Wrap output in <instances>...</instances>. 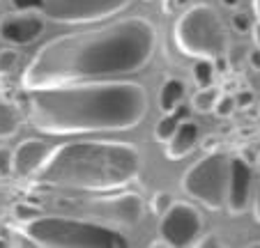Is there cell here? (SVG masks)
Wrapping results in <instances>:
<instances>
[{
  "label": "cell",
  "instance_id": "obj_1",
  "mask_svg": "<svg viewBox=\"0 0 260 248\" xmlns=\"http://www.w3.org/2000/svg\"><path fill=\"white\" fill-rule=\"evenodd\" d=\"M154 46L157 30L143 16H127L94 30L60 34L32 55L23 69L21 88L37 90L136 74L150 62Z\"/></svg>",
  "mask_w": 260,
  "mask_h": 248
},
{
  "label": "cell",
  "instance_id": "obj_2",
  "mask_svg": "<svg viewBox=\"0 0 260 248\" xmlns=\"http://www.w3.org/2000/svg\"><path fill=\"white\" fill-rule=\"evenodd\" d=\"M25 92V117L49 136L127 131L147 113L145 88L132 81H81Z\"/></svg>",
  "mask_w": 260,
  "mask_h": 248
},
{
  "label": "cell",
  "instance_id": "obj_3",
  "mask_svg": "<svg viewBox=\"0 0 260 248\" xmlns=\"http://www.w3.org/2000/svg\"><path fill=\"white\" fill-rule=\"evenodd\" d=\"M141 172V152L124 140H76L49 150L35 182L81 193H108L129 186Z\"/></svg>",
  "mask_w": 260,
  "mask_h": 248
},
{
  "label": "cell",
  "instance_id": "obj_4",
  "mask_svg": "<svg viewBox=\"0 0 260 248\" xmlns=\"http://www.w3.org/2000/svg\"><path fill=\"white\" fill-rule=\"evenodd\" d=\"M16 228L40 248H124L129 243L118 228L83 216L40 214Z\"/></svg>",
  "mask_w": 260,
  "mask_h": 248
},
{
  "label": "cell",
  "instance_id": "obj_5",
  "mask_svg": "<svg viewBox=\"0 0 260 248\" xmlns=\"http://www.w3.org/2000/svg\"><path fill=\"white\" fill-rule=\"evenodd\" d=\"M173 42L177 51L187 58H207L214 60L228 53L226 25L210 5L189 7L173 28Z\"/></svg>",
  "mask_w": 260,
  "mask_h": 248
},
{
  "label": "cell",
  "instance_id": "obj_6",
  "mask_svg": "<svg viewBox=\"0 0 260 248\" xmlns=\"http://www.w3.org/2000/svg\"><path fill=\"white\" fill-rule=\"evenodd\" d=\"M228 175H231V154L221 150L207 152L184 172L182 191L210 211H219L226 207Z\"/></svg>",
  "mask_w": 260,
  "mask_h": 248
},
{
  "label": "cell",
  "instance_id": "obj_7",
  "mask_svg": "<svg viewBox=\"0 0 260 248\" xmlns=\"http://www.w3.org/2000/svg\"><path fill=\"white\" fill-rule=\"evenodd\" d=\"M19 12H35L53 23L83 25L106 21L122 12L129 0H10Z\"/></svg>",
  "mask_w": 260,
  "mask_h": 248
},
{
  "label": "cell",
  "instance_id": "obj_8",
  "mask_svg": "<svg viewBox=\"0 0 260 248\" xmlns=\"http://www.w3.org/2000/svg\"><path fill=\"white\" fill-rule=\"evenodd\" d=\"M55 207L74 216L99 221L113 228L118 225L132 228L143 219V211H145V202L136 193H120L113 198H67L62 195L55 200Z\"/></svg>",
  "mask_w": 260,
  "mask_h": 248
},
{
  "label": "cell",
  "instance_id": "obj_9",
  "mask_svg": "<svg viewBox=\"0 0 260 248\" xmlns=\"http://www.w3.org/2000/svg\"><path fill=\"white\" fill-rule=\"evenodd\" d=\"M203 219L198 209L189 202L173 200L171 207L161 214L159 221V241H152V246H171V248H184L193 246L201 237Z\"/></svg>",
  "mask_w": 260,
  "mask_h": 248
},
{
  "label": "cell",
  "instance_id": "obj_10",
  "mask_svg": "<svg viewBox=\"0 0 260 248\" xmlns=\"http://www.w3.org/2000/svg\"><path fill=\"white\" fill-rule=\"evenodd\" d=\"M251 186H253V163L244 161L242 156H231V175H228L226 191L228 214H244L251 200Z\"/></svg>",
  "mask_w": 260,
  "mask_h": 248
},
{
  "label": "cell",
  "instance_id": "obj_11",
  "mask_svg": "<svg viewBox=\"0 0 260 248\" xmlns=\"http://www.w3.org/2000/svg\"><path fill=\"white\" fill-rule=\"evenodd\" d=\"M44 32V19L35 12H19L3 16L0 21V39H5L7 44L25 46L32 44L35 39H40Z\"/></svg>",
  "mask_w": 260,
  "mask_h": 248
},
{
  "label": "cell",
  "instance_id": "obj_12",
  "mask_svg": "<svg viewBox=\"0 0 260 248\" xmlns=\"http://www.w3.org/2000/svg\"><path fill=\"white\" fill-rule=\"evenodd\" d=\"M46 154H49V147L37 138L19 143V147L12 152V172L19 177H32L42 161L46 159Z\"/></svg>",
  "mask_w": 260,
  "mask_h": 248
},
{
  "label": "cell",
  "instance_id": "obj_13",
  "mask_svg": "<svg viewBox=\"0 0 260 248\" xmlns=\"http://www.w3.org/2000/svg\"><path fill=\"white\" fill-rule=\"evenodd\" d=\"M201 143V127L196 122L182 120L177 124V129L173 131V136L168 138L164 145H166V159L171 161H180L184 156H189Z\"/></svg>",
  "mask_w": 260,
  "mask_h": 248
},
{
  "label": "cell",
  "instance_id": "obj_14",
  "mask_svg": "<svg viewBox=\"0 0 260 248\" xmlns=\"http://www.w3.org/2000/svg\"><path fill=\"white\" fill-rule=\"evenodd\" d=\"M25 115L14 101H7V99H0V140L3 138L14 136L21 129Z\"/></svg>",
  "mask_w": 260,
  "mask_h": 248
},
{
  "label": "cell",
  "instance_id": "obj_15",
  "mask_svg": "<svg viewBox=\"0 0 260 248\" xmlns=\"http://www.w3.org/2000/svg\"><path fill=\"white\" fill-rule=\"evenodd\" d=\"M184 92H187V88H184V83L180 78H166L161 90H159V106H161V111L164 113L175 111L182 103V99H184Z\"/></svg>",
  "mask_w": 260,
  "mask_h": 248
},
{
  "label": "cell",
  "instance_id": "obj_16",
  "mask_svg": "<svg viewBox=\"0 0 260 248\" xmlns=\"http://www.w3.org/2000/svg\"><path fill=\"white\" fill-rule=\"evenodd\" d=\"M184 117H187V111H184V108H180V106H177L175 111L166 113V115L157 122V127H154V140H157V143H166L168 138L173 136V131L177 129V124H180Z\"/></svg>",
  "mask_w": 260,
  "mask_h": 248
},
{
  "label": "cell",
  "instance_id": "obj_17",
  "mask_svg": "<svg viewBox=\"0 0 260 248\" xmlns=\"http://www.w3.org/2000/svg\"><path fill=\"white\" fill-rule=\"evenodd\" d=\"M216 99H219V90H216L214 85H210V88H198V92L191 97L193 113H198V115H207V113H212Z\"/></svg>",
  "mask_w": 260,
  "mask_h": 248
},
{
  "label": "cell",
  "instance_id": "obj_18",
  "mask_svg": "<svg viewBox=\"0 0 260 248\" xmlns=\"http://www.w3.org/2000/svg\"><path fill=\"white\" fill-rule=\"evenodd\" d=\"M191 76H193V83H196L198 88H210V85H214V78H216L214 62L207 58H198L196 62H193Z\"/></svg>",
  "mask_w": 260,
  "mask_h": 248
},
{
  "label": "cell",
  "instance_id": "obj_19",
  "mask_svg": "<svg viewBox=\"0 0 260 248\" xmlns=\"http://www.w3.org/2000/svg\"><path fill=\"white\" fill-rule=\"evenodd\" d=\"M235 111H237L235 94H219L214 108H212V113H214L216 117H231Z\"/></svg>",
  "mask_w": 260,
  "mask_h": 248
},
{
  "label": "cell",
  "instance_id": "obj_20",
  "mask_svg": "<svg viewBox=\"0 0 260 248\" xmlns=\"http://www.w3.org/2000/svg\"><path fill=\"white\" fill-rule=\"evenodd\" d=\"M171 202H173V195L168 193V191H159V193H154L152 200H150V209H152V214L161 216L164 211L171 207Z\"/></svg>",
  "mask_w": 260,
  "mask_h": 248
},
{
  "label": "cell",
  "instance_id": "obj_21",
  "mask_svg": "<svg viewBox=\"0 0 260 248\" xmlns=\"http://www.w3.org/2000/svg\"><path fill=\"white\" fill-rule=\"evenodd\" d=\"M231 25H233V30H235L237 34H249L253 21L249 19V14H246V12H235V14L231 16Z\"/></svg>",
  "mask_w": 260,
  "mask_h": 248
},
{
  "label": "cell",
  "instance_id": "obj_22",
  "mask_svg": "<svg viewBox=\"0 0 260 248\" xmlns=\"http://www.w3.org/2000/svg\"><path fill=\"white\" fill-rule=\"evenodd\" d=\"M16 62H19V53H16L14 49H5V51H0V76H5V74H10L12 69L16 67Z\"/></svg>",
  "mask_w": 260,
  "mask_h": 248
},
{
  "label": "cell",
  "instance_id": "obj_23",
  "mask_svg": "<svg viewBox=\"0 0 260 248\" xmlns=\"http://www.w3.org/2000/svg\"><path fill=\"white\" fill-rule=\"evenodd\" d=\"M42 211L37 209V207H30V204L21 202V204H14V219L16 223H23V221H30L35 219V216H40Z\"/></svg>",
  "mask_w": 260,
  "mask_h": 248
},
{
  "label": "cell",
  "instance_id": "obj_24",
  "mask_svg": "<svg viewBox=\"0 0 260 248\" xmlns=\"http://www.w3.org/2000/svg\"><path fill=\"white\" fill-rule=\"evenodd\" d=\"M253 101H255V94L251 92V90H240V92H235V103H237V108H249V106H253Z\"/></svg>",
  "mask_w": 260,
  "mask_h": 248
},
{
  "label": "cell",
  "instance_id": "obj_25",
  "mask_svg": "<svg viewBox=\"0 0 260 248\" xmlns=\"http://www.w3.org/2000/svg\"><path fill=\"white\" fill-rule=\"evenodd\" d=\"M12 172V152L0 147V175H10Z\"/></svg>",
  "mask_w": 260,
  "mask_h": 248
},
{
  "label": "cell",
  "instance_id": "obj_26",
  "mask_svg": "<svg viewBox=\"0 0 260 248\" xmlns=\"http://www.w3.org/2000/svg\"><path fill=\"white\" fill-rule=\"evenodd\" d=\"M193 246H198V248H214V246H221V241H219V234H214V232H210V234H205V237H198L196 241H193Z\"/></svg>",
  "mask_w": 260,
  "mask_h": 248
},
{
  "label": "cell",
  "instance_id": "obj_27",
  "mask_svg": "<svg viewBox=\"0 0 260 248\" xmlns=\"http://www.w3.org/2000/svg\"><path fill=\"white\" fill-rule=\"evenodd\" d=\"M246 60H249V64H251V69L253 72H260V49L255 46V49H251L249 53H246Z\"/></svg>",
  "mask_w": 260,
  "mask_h": 248
},
{
  "label": "cell",
  "instance_id": "obj_28",
  "mask_svg": "<svg viewBox=\"0 0 260 248\" xmlns=\"http://www.w3.org/2000/svg\"><path fill=\"white\" fill-rule=\"evenodd\" d=\"M258 145H249V147H244V152H242V159L244 161H249V163H255V156H258Z\"/></svg>",
  "mask_w": 260,
  "mask_h": 248
},
{
  "label": "cell",
  "instance_id": "obj_29",
  "mask_svg": "<svg viewBox=\"0 0 260 248\" xmlns=\"http://www.w3.org/2000/svg\"><path fill=\"white\" fill-rule=\"evenodd\" d=\"M251 37H253V44L260 49V21H255V23L251 25Z\"/></svg>",
  "mask_w": 260,
  "mask_h": 248
},
{
  "label": "cell",
  "instance_id": "obj_30",
  "mask_svg": "<svg viewBox=\"0 0 260 248\" xmlns=\"http://www.w3.org/2000/svg\"><path fill=\"white\" fill-rule=\"evenodd\" d=\"M253 216L260 223V186H258V193H255V200H253Z\"/></svg>",
  "mask_w": 260,
  "mask_h": 248
},
{
  "label": "cell",
  "instance_id": "obj_31",
  "mask_svg": "<svg viewBox=\"0 0 260 248\" xmlns=\"http://www.w3.org/2000/svg\"><path fill=\"white\" fill-rule=\"evenodd\" d=\"M175 7H177V0H164V12H166V14H171Z\"/></svg>",
  "mask_w": 260,
  "mask_h": 248
},
{
  "label": "cell",
  "instance_id": "obj_32",
  "mask_svg": "<svg viewBox=\"0 0 260 248\" xmlns=\"http://www.w3.org/2000/svg\"><path fill=\"white\" fill-rule=\"evenodd\" d=\"M223 3V7H228V10H235L237 5H240V0H221Z\"/></svg>",
  "mask_w": 260,
  "mask_h": 248
},
{
  "label": "cell",
  "instance_id": "obj_33",
  "mask_svg": "<svg viewBox=\"0 0 260 248\" xmlns=\"http://www.w3.org/2000/svg\"><path fill=\"white\" fill-rule=\"evenodd\" d=\"M214 145H216V138H207V140L203 143V147H205V150H214Z\"/></svg>",
  "mask_w": 260,
  "mask_h": 248
},
{
  "label": "cell",
  "instance_id": "obj_34",
  "mask_svg": "<svg viewBox=\"0 0 260 248\" xmlns=\"http://www.w3.org/2000/svg\"><path fill=\"white\" fill-rule=\"evenodd\" d=\"M253 12H255V16H258V21H260V0H253Z\"/></svg>",
  "mask_w": 260,
  "mask_h": 248
},
{
  "label": "cell",
  "instance_id": "obj_35",
  "mask_svg": "<svg viewBox=\"0 0 260 248\" xmlns=\"http://www.w3.org/2000/svg\"><path fill=\"white\" fill-rule=\"evenodd\" d=\"M255 168L260 170V152H258V156H255Z\"/></svg>",
  "mask_w": 260,
  "mask_h": 248
},
{
  "label": "cell",
  "instance_id": "obj_36",
  "mask_svg": "<svg viewBox=\"0 0 260 248\" xmlns=\"http://www.w3.org/2000/svg\"><path fill=\"white\" fill-rule=\"evenodd\" d=\"M253 246H260V241H255V243H253Z\"/></svg>",
  "mask_w": 260,
  "mask_h": 248
}]
</instances>
